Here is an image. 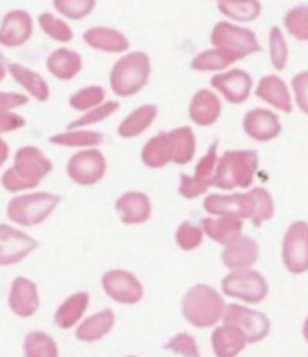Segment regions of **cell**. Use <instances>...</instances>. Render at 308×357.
I'll return each instance as SVG.
<instances>
[{
  "label": "cell",
  "instance_id": "29",
  "mask_svg": "<svg viewBox=\"0 0 308 357\" xmlns=\"http://www.w3.org/2000/svg\"><path fill=\"white\" fill-rule=\"evenodd\" d=\"M140 160L147 169H163L172 163V144L169 131L158 132L141 147Z\"/></svg>",
  "mask_w": 308,
  "mask_h": 357
},
{
  "label": "cell",
  "instance_id": "23",
  "mask_svg": "<svg viewBox=\"0 0 308 357\" xmlns=\"http://www.w3.org/2000/svg\"><path fill=\"white\" fill-rule=\"evenodd\" d=\"M199 225L203 229L205 238L223 247L240 240L245 229L243 220L229 216H207L199 222Z\"/></svg>",
  "mask_w": 308,
  "mask_h": 357
},
{
  "label": "cell",
  "instance_id": "38",
  "mask_svg": "<svg viewBox=\"0 0 308 357\" xmlns=\"http://www.w3.org/2000/svg\"><path fill=\"white\" fill-rule=\"evenodd\" d=\"M268 54H270L272 68L277 73L285 71L290 56L288 44H286L283 31L277 26L270 27V33H268Z\"/></svg>",
  "mask_w": 308,
  "mask_h": 357
},
{
  "label": "cell",
  "instance_id": "17",
  "mask_svg": "<svg viewBox=\"0 0 308 357\" xmlns=\"http://www.w3.org/2000/svg\"><path fill=\"white\" fill-rule=\"evenodd\" d=\"M254 95L261 102L276 109L277 113L290 114L292 113V89L288 87L279 75H265L254 87Z\"/></svg>",
  "mask_w": 308,
  "mask_h": 357
},
{
  "label": "cell",
  "instance_id": "48",
  "mask_svg": "<svg viewBox=\"0 0 308 357\" xmlns=\"http://www.w3.org/2000/svg\"><path fill=\"white\" fill-rule=\"evenodd\" d=\"M8 156H9L8 144H6L4 138H0V169H2V165H4L6 162H8Z\"/></svg>",
  "mask_w": 308,
  "mask_h": 357
},
{
  "label": "cell",
  "instance_id": "11",
  "mask_svg": "<svg viewBox=\"0 0 308 357\" xmlns=\"http://www.w3.org/2000/svg\"><path fill=\"white\" fill-rule=\"evenodd\" d=\"M69 180L77 185L91 187L104 180L107 172V158L104 153L96 149H80L72 154L66 165Z\"/></svg>",
  "mask_w": 308,
  "mask_h": 357
},
{
  "label": "cell",
  "instance_id": "32",
  "mask_svg": "<svg viewBox=\"0 0 308 357\" xmlns=\"http://www.w3.org/2000/svg\"><path fill=\"white\" fill-rule=\"evenodd\" d=\"M49 144L71 149H96L104 144V135L91 129H66L49 136Z\"/></svg>",
  "mask_w": 308,
  "mask_h": 357
},
{
  "label": "cell",
  "instance_id": "1",
  "mask_svg": "<svg viewBox=\"0 0 308 357\" xmlns=\"http://www.w3.org/2000/svg\"><path fill=\"white\" fill-rule=\"evenodd\" d=\"M203 208L208 216L240 218L249 220L254 227L270 222L276 213L274 198L265 187H250L249 190H236L232 195H207Z\"/></svg>",
  "mask_w": 308,
  "mask_h": 357
},
{
  "label": "cell",
  "instance_id": "42",
  "mask_svg": "<svg viewBox=\"0 0 308 357\" xmlns=\"http://www.w3.org/2000/svg\"><path fill=\"white\" fill-rule=\"evenodd\" d=\"M38 24H40L42 31L45 35L53 38L56 42H62V44H68L72 40V29L68 22H63L60 18L53 17L51 13H42L38 17Z\"/></svg>",
  "mask_w": 308,
  "mask_h": 357
},
{
  "label": "cell",
  "instance_id": "50",
  "mask_svg": "<svg viewBox=\"0 0 308 357\" xmlns=\"http://www.w3.org/2000/svg\"><path fill=\"white\" fill-rule=\"evenodd\" d=\"M303 337H305V341L308 343V317L305 319V323H303Z\"/></svg>",
  "mask_w": 308,
  "mask_h": 357
},
{
  "label": "cell",
  "instance_id": "46",
  "mask_svg": "<svg viewBox=\"0 0 308 357\" xmlns=\"http://www.w3.org/2000/svg\"><path fill=\"white\" fill-rule=\"evenodd\" d=\"M29 102L26 95L22 93H6L0 91V113H13L15 109L24 107Z\"/></svg>",
  "mask_w": 308,
  "mask_h": 357
},
{
  "label": "cell",
  "instance_id": "25",
  "mask_svg": "<svg viewBox=\"0 0 308 357\" xmlns=\"http://www.w3.org/2000/svg\"><path fill=\"white\" fill-rule=\"evenodd\" d=\"M210 343L216 357H238L249 344V340L238 326L223 323L214 328Z\"/></svg>",
  "mask_w": 308,
  "mask_h": 357
},
{
  "label": "cell",
  "instance_id": "49",
  "mask_svg": "<svg viewBox=\"0 0 308 357\" xmlns=\"http://www.w3.org/2000/svg\"><path fill=\"white\" fill-rule=\"evenodd\" d=\"M8 69H9V63L8 60H6V56L2 53H0V82L4 80L6 75H8Z\"/></svg>",
  "mask_w": 308,
  "mask_h": 357
},
{
  "label": "cell",
  "instance_id": "41",
  "mask_svg": "<svg viewBox=\"0 0 308 357\" xmlns=\"http://www.w3.org/2000/svg\"><path fill=\"white\" fill-rule=\"evenodd\" d=\"M285 29L295 40L308 42V6H295L283 18Z\"/></svg>",
  "mask_w": 308,
  "mask_h": 357
},
{
  "label": "cell",
  "instance_id": "3",
  "mask_svg": "<svg viewBox=\"0 0 308 357\" xmlns=\"http://www.w3.org/2000/svg\"><path fill=\"white\" fill-rule=\"evenodd\" d=\"M259 169V154L252 149L225 151L220 154L214 189L222 192L249 190Z\"/></svg>",
  "mask_w": 308,
  "mask_h": 357
},
{
  "label": "cell",
  "instance_id": "19",
  "mask_svg": "<svg viewBox=\"0 0 308 357\" xmlns=\"http://www.w3.org/2000/svg\"><path fill=\"white\" fill-rule=\"evenodd\" d=\"M116 214L123 225H141L153 216L151 198L141 190H127L114 202Z\"/></svg>",
  "mask_w": 308,
  "mask_h": 357
},
{
  "label": "cell",
  "instance_id": "12",
  "mask_svg": "<svg viewBox=\"0 0 308 357\" xmlns=\"http://www.w3.org/2000/svg\"><path fill=\"white\" fill-rule=\"evenodd\" d=\"M102 289L105 296L118 305L140 303L145 296L144 283L140 278L123 268H113L102 276Z\"/></svg>",
  "mask_w": 308,
  "mask_h": 357
},
{
  "label": "cell",
  "instance_id": "51",
  "mask_svg": "<svg viewBox=\"0 0 308 357\" xmlns=\"http://www.w3.org/2000/svg\"><path fill=\"white\" fill-rule=\"evenodd\" d=\"M127 357H136V356H127Z\"/></svg>",
  "mask_w": 308,
  "mask_h": 357
},
{
  "label": "cell",
  "instance_id": "22",
  "mask_svg": "<svg viewBox=\"0 0 308 357\" xmlns=\"http://www.w3.org/2000/svg\"><path fill=\"white\" fill-rule=\"evenodd\" d=\"M33 35V18L24 9H13L6 13L0 24V45L4 47H20Z\"/></svg>",
  "mask_w": 308,
  "mask_h": 357
},
{
  "label": "cell",
  "instance_id": "47",
  "mask_svg": "<svg viewBox=\"0 0 308 357\" xmlns=\"http://www.w3.org/2000/svg\"><path fill=\"white\" fill-rule=\"evenodd\" d=\"M26 126V120L24 116L17 113H0V135L4 132H13L22 129Z\"/></svg>",
  "mask_w": 308,
  "mask_h": 357
},
{
  "label": "cell",
  "instance_id": "28",
  "mask_svg": "<svg viewBox=\"0 0 308 357\" xmlns=\"http://www.w3.org/2000/svg\"><path fill=\"white\" fill-rule=\"evenodd\" d=\"M45 66H47V71L54 78H59L62 82H69L82 71L84 62H82L80 53L60 47V50H54L53 53H49V56L45 60Z\"/></svg>",
  "mask_w": 308,
  "mask_h": 357
},
{
  "label": "cell",
  "instance_id": "18",
  "mask_svg": "<svg viewBox=\"0 0 308 357\" xmlns=\"http://www.w3.org/2000/svg\"><path fill=\"white\" fill-rule=\"evenodd\" d=\"M9 310L18 317L35 316L38 307H40V296H38V287L35 281L29 278L17 276L9 287L8 296Z\"/></svg>",
  "mask_w": 308,
  "mask_h": 357
},
{
  "label": "cell",
  "instance_id": "8",
  "mask_svg": "<svg viewBox=\"0 0 308 357\" xmlns=\"http://www.w3.org/2000/svg\"><path fill=\"white\" fill-rule=\"evenodd\" d=\"M220 144L213 142L207 153L198 160L196 163L194 172L192 174H180V187L178 192L181 198L185 199H196L199 196L208 195V190L214 187V174H216L217 162H220V153H217Z\"/></svg>",
  "mask_w": 308,
  "mask_h": 357
},
{
  "label": "cell",
  "instance_id": "13",
  "mask_svg": "<svg viewBox=\"0 0 308 357\" xmlns=\"http://www.w3.org/2000/svg\"><path fill=\"white\" fill-rule=\"evenodd\" d=\"M223 323L238 326L247 335L249 343H259L270 332V319L259 310L250 308V305L243 303L226 305Z\"/></svg>",
  "mask_w": 308,
  "mask_h": 357
},
{
  "label": "cell",
  "instance_id": "4",
  "mask_svg": "<svg viewBox=\"0 0 308 357\" xmlns=\"http://www.w3.org/2000/svg\"><path fill=\"white\" fill-rule=\"evenodd\" d=\"M226 303L214 287L198 283L181 298V316L196 328H213L223 321Z\"/></svg>",
  "mask_w": 308,
  "mask_h": 357
},
{
  "label": "cell",
  "instance_id": "26",
  "mask_svg": "<svg viewBox=\"0 0 308 357\" xmlns=\"http://www.w3.org/2000/svg\"><path fill=\"white\" fill-rule=\"evenodd\" d=\"M158 118V105L154 104H144L140 107H136L134 111L127 114L122 122L118 123V136L123 140H131V138H138L144 132L151 129L154 122Z\"/></svg>",
  "mask_w": 308,
  "mask_h": 357
},
{
  "label": "cell",
  "instance_id": "2",
  "mask_svg": "<svg viewBox=\"0 0 308 357\" xmlns=\"http://www.w3.org/2000/svg\"><path fill=\"white\" fill-rule=\"evenodd\" d=\"M51 171H53V162L38 147L24 145L15 153L13 165L6 169L0 183L13 195L35 190Z\"/></svg>",
  "mask_w": 308,
  "mask_h": 357
},
{
  "label": "cell",
  "instance_id": "45",
  "mask_svg": "<svg viewBox=\"0 0 308 357\" xmlns=\"http://www.w3.org/2000/svg\"><path fill=\"white\" fill-rule=\"evenodd\" d=\"M292 96L295 107L308 116V71H299L292 78Z\"/></svg>",
  "mask_w": 308,
  "mask_h": 357
},
{
  "label": "cell",
  "instance_id": "7",
  "mask_svg": "<svg viewBox=\"0 0 308 357\" xmlns=\"http://www.w3.org/2000/svg\"><path fill=\"white\" fill-rule=\"evenodd\" d=\"M222 294L243 305H259L268 296V281L254 268L229 272L222 280Z\"/></svg>",
  "mask_w": 308,
  "mask_h": 357
},
{
  "label": "cell",
  "instance_id": "40",
  "mask_svg": "<svg viewBox=\"0 0 308 357\" xmlns=\"http://www.w3.org/2000/svg\"><path fill=\"white\" fill-rule=\"evenodd\" d=\"M118 107H120V104H118L116 100H107V102H104L98 107L91 109L87 113H82L80 118L69 123L68 129H89V126H95V123L104 122V120L113 116L118 111Z\"/></svg>",
  "mask_w": 308,
  "mask_h": 357
},
{
  "label": "cell",
  "instance_id": "16",
  "mask_svg": "<svg viewBox=\"0 0 308 357\" xmlns=\"http://www.w3.org/2000/svg\"><path fill=\"white\" fill-rule=\"evenodd\" d=\"M241 126H243L245 135L252 138L254 142H259V144L276 140L283 131V123H281L276 111L267 107H254L247 111Z\"/></svg>",
  "mask_w": 308,
  "mask_h": 357
},
{
  "label": "cell",
  "instance_id": "24",
  "mask_svg": "<svg viewBox=\"0 0 308 357\" xmlns=\"http://www.w3.org/2000/svg\"><path fill=\"white\" fill-rule=\"evenodd\" d=\"M84 42L89 45L91 50L102 51V53H127L131 47V42L123 35L122 31H118L114 27H105V26H95L89 27L82 35Z\"/></svg>",
  "mask_w": 308,
  "mask_h": 357
},
{
  "label": "cell",
  "instance_id": "44",
  "mask_svg": "<svg viewBox=\"0 0 308 357\" xmlns=\"http://www.w3.org/2000/svg\"><path fill=\"white\" fill-rule=\"evenodd\" d=\"M163 349L171 350V352L178 354L181 357H201L199 354V347L196 340L187 332H180V334L172 335L167 343L163 344Z\"/></svg>",
  "mask_w": 308,
  "mask_h": 357
},
{
  "label": "cell",
  "instance_id": "15",
  "mask_svg": "<svg viewBox=\"0 0 308 357\" xmlns=\"http://www.w3.org/2000/svg\"><path fill=\"white\" fill-rule=\"evenodd\" d=\"M38 249V241L17 227L0 223V267H13Z\"/></svg>",
  "mask_w": 308,
  "mask_h": 357
},
{
  "label": "cell",
  "instance_id": "37",
  "mask_svg": "<svg viewBox=\"0 0 308 357\" xmlns=\"http://www.w3.org/2000/svg\"><path fill=\"white\" fill-rule=\"evenodd\" d=\"M105 89L102 86H87L78 89L77 93H72L69 96V105H71L75 111H80V113H87L91 109L102 105L105 100Z\"/></svg>",
  "mask_w": 308,
  "mask_h": 357
},
{
  "label": "cell",
  "instance_id": "9",
  "mask_svg": "<svg viewBox=\"0 0 308 357\" xmlns=\"http://www.w3.org/2000/svg\"><path fill=\"white\" fill-rule=\"evenodd\" d=\"M210 44L213 47L231 51L238 60H243L261 51L256 33L232 22H217L210 33Z\"/></svg>",
  "mask_w": 308,
  "mask_h": 357
},
{
  "label": "cell",
  "instance_id": "36",
  "mask_svg": "<svg viewBox=\"0 0 308 357\" xmlns=\"http://www.w3.org/2000/svg\"><path fill=\"white\" fill-rule=\"evenodd\" d=\"M24 356L26 357H59L56 341L45 332H29L24 340Z\"/></svg>",
  "mask_w": 308,
  "mask_h": 357
},
{
  "label": "cell",
  "instance_id": "43",
  "mask_svg": "<svg viewBox=\"0 0 308 357\" xmlns=\"http://www.w3.org/2000/svg\"><path fill=\"white\" fill-rule=\"evenodd\" d=\"M54 9L69 20H82L89 17L96 6V0H53Z\"/></svg>",
  "mask_w": 308,
  "mask_h": 357
},
{
  "label": "cell",
  "instance_id": "31",
  "mask_svg": "<svg viewBox=\"0 0 308 357\" xmlns=\"http://www.w3.org/2000/svg\"><path fill=\"white\" fill-rule=\"evenodd\" d=\"M8 71L18 86L24 87V91H26L27 95L33 96L36 102H47V100H49V86H47V82H45L38 73H35L33 69L26 68V66L17 62L9 63Z\"/></svg>",
  "mask_w": 308,
  "mask_h": 357
},
{
  "label": "cell",
  "instance_id": "6",
  "mask_svg": "<svg viewBox=\"0 0 308 357\" xmlns=\"http://www.w3.org/2000/svg\"><path fill=\"white\" fill-rule=\"evenodd\" d=\"M62 198L53 192H29L18 195L9 199L6 207V216L11 223L20 227H36L44 223L56 211Z\"/></svg>",
  "mask_w": 308,
  "mask_h": 357
},
{
  "label": "cell",
  "instance_id": "33",
  "mask_svg": "<svg viewBox=\"0 0 308 357\" xmlns=\"http://www.w3.org/2000/svg\"><path fill=\"white\" fill-rule=\"evenodd\" d=\"M238 62L234 54L231 51L222 50V47H213V50L201 51L190 60V69L198 73H223L226 69H231L232 63Z\"/></svg>",
  "mask_w": 308,
  "mask_h": 357
},
{
  "label": "cell",
  "instance_id": "21",
  "mask_svg": "<svg viewBox=\"0 0 308 357\" xmlns=\"http://www.w3.org/2000/svg\"><path fill=\"white\" fill-rule=\"evenodd\" d=\"M259 261V245L254 238L241 236L234 243L223 247L222 263L229 272L249 271Z\"/></svg>",
  "mask_w": 308,
  "mask_h": 357
},
{
  "label": "cell",
  "instance_id": "5",
  "mask_svg": "<svg viewBox=\"0 0 308 357\" xmlns=\"http://www.w3.org/2000/svg\"><path fill=\"white\" fill-rule=\"evenodd\" d=\"M153 63L151 56L144 51H131L111 68L109 73V86L114 95L120 98H131L138 95L151 80Z\"/></svg>",
  "mask_w": 308,
  "mask_h": 357
},
{
  "label": "cell",
  "instance_id": "39",
  "mask_svg": "<svg viewBox=\"0 0 308 357\" xmlns=\"http://www.w3.org/2000/svg\"><path fill=\"white\" fill-rule=\"evenodd\" d=\"M205 240V232L199 223L181 222L174 232V241L183 252H190L201 247Z\"/></svg>",
  "mask_w": 308,
  "mask_h": 357
},
{
  "label": "cell",
  "instance_id": "14",
  "mask_svg": "<svg viewBox=\"0 0 308 357\" xmlns=\"http://www.w3.org/2000/svg\"><path fill=\"white\" fill-rule=\"evenodd\" d=\"M254 78L249 71L238 68L226 69L223 73H216L210 78V89L225 98L229 104L240 105L249 100L254 91Z\"/></svg>",
  "mask_w": 308,
  "mask_h": 357
},
{
  "label": "cell",
  "instance_id": "27",
  "mask_svg": "<svg viewBox=\"0 0 308 357\" xmlns=\"http://www.w3.org/2000/svg\"><path fill=\"white\" fill-rule=\"evenodd\" d=\"M116 316L111 308H104L100 312L93 314L77 326V340L82 343H96L104 340L109 332L113 331Z\"/></svg>",
  "mask_w": 308,
  "mask_h": 357
},
{
  "label": "cell",
  "instance_id": "35",
  "mask_svg": "<svg viewBox=\"0 0 308 357\" xmlns=\"http://www.w3.org/2000/svg\"><path fill=\"white\" fill-rule=\"evenodd\" d=\"M217 9L220 13L234 22H254L261 15V2L259 0H220Z\"/></svg>",
  "mask_w": 308,
  "mask_h": 357
},
{
  "label": "cell",
  "instance_id": "20",
  "mask_svg": "<svg viewBox=\"0 0 308 357\" xmlns=\"http://www.w3.org/2000/svg\"><path fill=\"white\" fill-rule=\"evenodd\" d=\"M223 111L222 96L214 89H199L190 98L189 118L198 127H210L220 120Z\"/></svg>",
  "mask_w": 308,
  "mask_h": 357
},
{
  "label": "cell",
  "instance_id": "34",
  "mask_svg": "<svg viewBox=\"0 0 308 357\" xmlns=\"http://www.w3.org/2000/svg\"><path fill=\"white\" fill-rule=\"evenodd\" d=\"M172 144V163L187 165L196 154V135L189 126H181L169 131Z\"/></svg>",
  "mask_w": 308,
  "mask_h": 357
},
{
  "label": "cell",
  "instance_id": "30",
  "mask_svg": "<svg viewBox=\"0 0 308 357\" xmlns=\"http://www.w3.org/2000/svg\"><path fill=\"white\" fill-rule=\"evenodd\" d=\"M89 294L84 292V290L75 292L68 299H63L60 307L56 308V312H54V325L62 328V331H69L75 325H80V319L89 308Z\"/></svg>",
  "mask_w": 308,
  "mask_h": 357
},
{
  "label": "cell",
  "instance_id": "10",
  "mask_svg": "<svg viewBox=\"0 0 308 357\" xmlns=\"http://www.w3.org/2000/svg\"><path fill=\"white\" fill-rule=\"evenodd\" d=\"M281 261L294 276L308 272V222L298 220L286 227L281 241Z\"/></svg>",
  "mask_w": 308,
  "mask_h": 357
},
{
  "label": "cell",
  "instance_id": "52",
  "mask_svg": "<svg viewBox=\"0 0 308 357\" xmlns=\"http://www.w3.org/2000/svg\"><path fill=\"white\" fill-rule=\"evenodd\" d=\"M216 2H220V0H216Z\"/></svg>",
  "mask_w": 308,
  "mask_h": 357
}]
</instances>
